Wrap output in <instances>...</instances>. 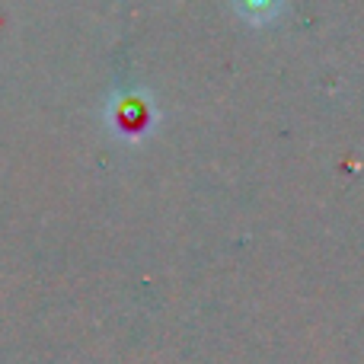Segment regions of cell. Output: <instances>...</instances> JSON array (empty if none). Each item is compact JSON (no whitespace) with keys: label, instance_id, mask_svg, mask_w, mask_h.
I'll return each instance as SVG.
<instances>
[{"label":"cell","instance_id":"cell-1","mask_svg":"<svg viewBox=\"0 0 364 364\" xmlns=\"http://www.w3.org/2000/svg\"><path fill=\"white\" fill-rule=\"evenodd\" d=\"M233 4L250 23H269V19H275L282 13L284 0H233Z\"/></svg>","mask_w":364,"mask_h":364}]
</instances>
